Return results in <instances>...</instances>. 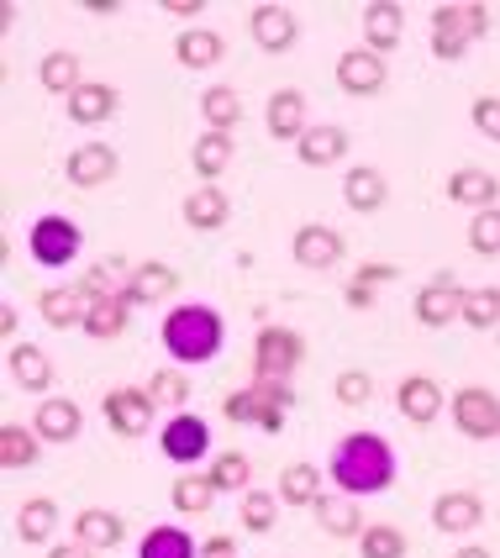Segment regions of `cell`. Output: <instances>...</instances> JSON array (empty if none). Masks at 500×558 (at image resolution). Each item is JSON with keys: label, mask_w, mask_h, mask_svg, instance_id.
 I'll return each instance as SVG.
<instances>
[{"label": "cell", "mask_w": 500, "mask_h": 558, "mask_svg": "<svg viewBox=\"0 0 500 558\" xmlns=\"http://www.w3.org/2000/svg\"><path fill=\"white\" fill-rule=\"evenodd\" d=\"M401 37H406V5L369 0V5H364V48H375L379 59H385L390 48H401Z\"/></svg>", "instance_id": "15"}, {"label": "cell", "mask_w": 500, "mask_h": 558, "mask_svg": "<svg viewBox=\"0 0 500 558\" xmlns=\"http://www.w3.org/2000/svg\"><path fill=\"white\" fill-rule=\"evenodd\" d=\"M16 532H22V543H32V548L53 543V532H59V506H53L48 496L27 500V506L16 511Z\"/></svg>", "instance_id": "36"}, {"label": "cell", "mask_w": 500, "mask_h": 558, "mask_svg": "<svg viewBox=\"0 0 500 558\" xmlns=\"http://www.w3.org/2000/svg\"><path fill=\"white\" fill-rule=\"evenodd\" d=\"M163 11H174V16H200V0H163Z\"/></svg>", "instance_id": "55"}, {"label": "cell", "mask_w": 500, "mask_h": 558, "mask_svg": "<svg viewBox=\"0 0 500 558\" xmlns=\"http://www.w3.org/2000/svg\"><path fill=\"white\" fill-rule=\"evenodd\" d=\"M248 32H253V43H258L264 53H290L295 37H301V22H295L290 5H253Z\"/></svg>", "instance_id": "13"}, {"label": "cell", "mask_w": 500, "mask_h": 558, "mask_svg": "<svg viewBox=\"0 0 500 558\" xmlns=\"http://www.w3.org/2000/svg\"><path fill=\"white\" fill-rule=\"evenodd\" d=\"M206 474L217 480V490H237V496H243V490H248V480H253V464L237 453V448H232V453H217Z\"/></svg>", "instance_id": "44"}, {"label": "cell", "mask_w": 500, "mask_h": 558, "mask_svg": "<svg viewBox=\"0 0 500 558\" xmlns=\"http://www.w3.org/2000/svg\"><path fill=\"white\" fill-rule=\"evenodd\" d=\"M32 427H37V437H42V442H74V437L85 433V411L69 401V396H48V401L37 405Z\"/></svg>", "instance_id": "17"}, {"label": "cell", "mask_w": 500, "mask_h": 558, "mask_svg": "<svg viewBox=\"0 0 500 558\" xmlns=\"http://www.w3.org/2000/svg\"><path fill=\"white\" fill-rule=\"evenodd\" d=\"M469 122L479 137H490V143H500V95H479L469 106Z\"/></svg>", "instance_id": "49"}, {"label": "cell", "mask_w": 500, "mask_h": 558, "mask_svg": "<svg viewBox=\"0 0 500 558\" xmlns=\"http://www.w3.org/2000/svg\"><path fill=\"white\" fill-rule=\"evenodd\" d=\"M232 154H237L232 132H200V143L190 148V163H195V174H200V180L211 185V180H221V174H227Z\"/></svg>", "instance_id": "34"}, {"label": "cell", "mask_w": 500, "mask_h": 558, "mask_svg": "<svg viewBox=\"0 0 500 558\" xmlns=\"http://www.w3.org/2000/svg\"><path fill=\"white\" fill-rule=\"evenodd\" d=\"M295 158L306 169H332L347 158V132L343 126H306V137L295 143Z\"/></svg>", "instance_id": "27"}, {"label": "cell", "mask_w": 500, "mask_h": 558, "mask_svg": "<svg viewBox=\"0 0 500 558\" xmlns=\"http://www.w3.org/2000/svg\"><path fill=\"white\" fill-rule=\"evenodd\" d=\"M69 185H80V190H100V185H111L117 180V169H122V158H117V148L111 143H80L74 154H69Z\"/></svg>", "instance_id": "12"}, {"label": "cell", "mask_w": 500, "mask_h": 558, "mask_svg": "<svg viewBox=\"0 0 500 558\" xmlns=\"http://www.w3.org/2000/svg\"><path fill=\"white\" fill-rule=\"evenodd\" d=\"M290 253H295V264L301 269H338L343 264V232L338 227H321V221H306V227H295V238H290Z\"/></svg>", "instance_id": "9"}, {"label": "cell", "mask_w": 500, "mask_h": 558, "mask_svg": "<svg viewBox=\"0 0 500 558\" xmlns=\"http://www.w3.org/2000/svg\"><path fill=\"white\" fill-rule=\"evenodd\" d=\"M37 459H42V437H37V427L5 422V427H0V469H32Z\"/></svg>", "instance_id": "35"}, {"label": "cell", "mask_w": 500, "mask_h": 558, "mask_svg": "<svg viewBox=\"0 0 500 558\" xmlns=\"http://www.w3.org/2000/svg\"><path fill=\"white\" fill-rule=\"evenodd\" d=\"M221 53H227V43L211 27H185L174 37V59L185 63V69H217Z\"/></svg>", "instance_id": "32"}, {"label": "cell", "mask_w": 500, "mask_h": 558, "mask_svg": "<svg viewBox=\"0 0 500 558\" xmlns=\"http://www.w3.org/2000/svg\"><path fill=\"white\" fill-rule=\"evenodd\" d=\"M264 126L275 143H301L306 137V95L301 90H275L269 95V111H264Z\"/></svg>", "instance_id": "18"}, {"label": "cell", "mask_w": 500, "mask_h": 558, "mask_svg": "<svg viewBox=\"0 0 500 558\" xmlns=\"http://www.w3.org/2000/svg\"><path fill=\"white\" fill-rule=\"evenodd\" d=\"M221 411H227V422H237V427H253V390H232V396L221 401Z\"/></svg>", "instance_id": "50"}, {"label": "cell", "mask_w": 500, "mask_h": 558, "mask_svg": "<svg viewBox=\"0 0 500 558\" xmlns=\"http://www.w3.org/2000/svg\"><path fill=\"white\" fill-rule=\"evenodd\" d=\"M85 295H80V284H53V290H42L37 295V316L53 327V332H69V327H80L85 322Z\"/></svg>", "instance_id": "28"}, {"label": "cell", "mask_w": 500, "mask_h": 558, "mask_svg": "<svg viewBox=\"0 0 500 558\" xmlns=\"http://www.w3.org/2000/svg\"><path fill=\"white\" fill-rule=\"evenodd\" d=\"M464 327L474 332H496L500 327V284H479L464 295Z\"/></svg>", "instance_id": "41"}, {"label": "cell", "mask_w": 500, "mask_h": 558, "mask_svg": "<svg viewBox=\"0 0 500 558\" xmlns=\"http://www.w3.org/2000/svg\"><path fill=\"white\" fill-rule=\"evenodd\" d=\"M385 80H390V69H385V59H379L375 48H347L343 59H338V85H343V95L369 100V95L385 90Z\"/></svg>", "instance_id": "11"}, {"label": "cell", "mask_w": 500, "mask_h": 558, "mask_svg": "<svg viewBox=\"0 0 500 558\" xmlns=\"http://www.w3.org/2000/svg\"><path fill=\"white\" fill-rule=\"evenodd\" d=\"M395 275H401L395 264H364V269H353V279L343 284L347 311H375L379 306V290H385Z\"/></svg>", "instance_id": "33"}, {"label": "cell", "mask_w": 500, "mask_h": 558, "mask_svg": "<svg viewBox=\"0 0 500 558\" xmlns=\"http://www.w3.org/2000/svg\"><path fill=\"white\" fill-rule=\"evenodd\" d=\"M126 322H132V301H126V295H106V301H90V306H85L80 332L95 342H111L126 332Z\"/></svg>", "instance_id": "30"}, {"label": "cell", "mask_w": 500, "mask_h": 558, "mask_svg": "<svg viewBox=\"0 0 500 558\" xmlns=\"http://www.w3.org/2000/svg\"><path fill=\"white\" fill-rule=\"evenodd\" d=\"M117 106H122L117 85L85 80L80 90L69 95V122H74V126H100V122H111V117H117Z\"/></svg>", "instance_id": "20"}, {"label": "cell", "mask_w": 500, "mask_h": 558, "mask_svg": "<svg viewBox=\"0 0 500 558\" xmlns=\"http://www.w3.org/2000/svg\"><path fill=\"white\" fill-rule=\"evenodd\" d=\"M469 248L479 253V258H496V253H500V206H490V211H474Z\"/></svg>", "instance_id": "45"}, {"label": "cell", "mask_w": 500, "mask_h": 558, "mask_svg": "<svg viewBox=\"0 0 500 558\" xmlns=\"http://www.w3.org/2000/svg\"><path fill=\"white\" fill-rule=\"evenodd\" d=\"M200 558H237V543H232V537H206V543H200Z\"/></svg>", "instance_id": "52"}, {"label": "cell", "mask_w": 500, "mask_h": 558, "mask_svg": "<svg viewBox=\"0 0 500 558\" xmlns=\"http://www.w3.org/2000/svg\"><path fill=\"white\" fill-rule=\"evenodd\" d=\"M332 396H338L343 405H369L375 379H369V369H343L338 374V385H332Z\"/></svg>", "instance_id": "48"}, {"label": "cell", "mask_w": 500, "mask_h": 558, "mask_svg": "<svg viewBox=\"0 0 500 558\" xmlns=\"http://www.w3.org/2000/svg\"><path fill=\"white\" fill-rule=\"evenodd\" d=\"M180 211H185V227H195V232H221L227 217H232V201L217 185H195Z\"/></svg>", "instance_id": "29"}, {"label": "cell", "mask_w": 500, "mask_h": 558, "mask_svg": "<svg viewBox=\"0 0 500 558\" xmlns=\"http://www.w3.org/2000/svg\"><path fill=\"white\" fill-rule=\"evenodd\" d=\"M117 269H126L122 258H106V264L85 269V279H80V295H85V301H106V295H122V290H117Z\"/></svg>", "instance_id": "47"}, {"label": "cell", "mask_w": 500, "mask_h": 558, "mask_svg": "<svg viewBox=\"0 0 500 558\" xmlns=\"http://www.w3.org/2000/svg\"><path fill=\"white\" fill-rule=\"evenodd\" d=\"M27 248H32V264H42V269H63V264H74V258H80V248H85V232H80L69 217L48 211V217L32 221Z\"/></svg>", "instance_id": "3"}, {"label": "cell", "mask_w": 500, "mask_h": 558, "mask_svg": "<svg viewBox=\"0 0 500 558\" xmlns=\"http://www.w3.org/2000/svg\"><path fill=\"white\" fill-rule=\"evenodd\" d=\"M312 511H316V522H321V532H327V537H338V543H358L364 527H369L353 496H321Z\"/></svg>", "instance_id": "24"}, {"label": "cell", "mask_w": 500, "mask_h": 558, "mask_svg": "<svg viewBox=\"0 0 500 558\" xmlns=\"http://www.w3.org/2000/svg\"><path fill=\"white\" fill-rule=\"evenodd\" d=\"M406 532L395 527V522H369L364 537H358V554L364 558H406Z\"/></svg>", "instance_id": "42"}, {"label": "cell", "mask_w": 500, "mask_h": 558, "mask_svg": "<svg viewBox=\"0 0 500 558\" xmlns=\"http://www.w3.org/2000/svg\"><path fill=\"white\" fill-rule=\"evenodd\" d=\"M126 537V522L117 511H106V506H85L80 517H74V543H85L95 554H106V548H122Z\"/></svg>", "instance_id": "25"}, {"label": "cell", "mask_w": 500, "mask_h": 558, "mask_svg": "<svg viewBox=\"0 0 500 558\" xmlns=\"http://www.w3.org/2000/svg\"><path fill=\"white\" fill-rule=\"evenodd\" d=\"M453 558H496V554H490V548H474V543H469V548H459Z\"/></svg>", "instance_id": "56"}, {"label": "cell", "mask_w": 500, "mask_h": 558, "mask_svg": "<svg viewBox=\"0 0 500 558\" xmlns=\"http://www.w3.org/2000/svg\"><path fill=\"white\" fill-rule=\"evenodd\" d=\"M48 558H95V548H85V543H53Z\"/></svg>", "instance_id": "53"}, {"label": "cell", "mask_w": 500, "mask_h": 558, "mask_svg": "<svg viewBox=\"0 0 500 558\" xmlns=\"http://www.w3.org/2000/svg\"><path fill=\"white\" fill-rule=\"evenodd\" d=\"M469 5H432V53L442 63H459L469 53Z\"/></svg>", "instance_id": "14"}, {"label": "cell", "mask_w": 500, "mask_h": 558, "mask_svg": "<svg viewBox=\"0 0 500 558\" xmlns=\"http://www.w3.org/2000/svg\"><path fill=\"white\" fill-rule=\"evenodd\" d=\"M180 290V269H169V264H137L132 269V279L122 284V295L132 301V306H158V301H169Z\"/></svg>", "instance_id": "19"}, {"label": "cell", "mask_w": 500, "mask_h": 558, "mask_svg": "<svg viewBox=\"0 0 500 558\" xmlns=\"http://www.w3.org/2000/svg\"><path fill=\"white\" fill-rule=\"evenodd\" d=\"M137 558H200V548L185 527H154L137 543Z\"/></svg>", "instance_id": "40"}, {"label": "cell", "mask_w": 500, "mask_h": 558, "mask_svg": "<svg viewBox=\"0 0 500 558\" xmlns=\"http://www.w3.org/2000/svg\"><path fill=\"white\" fill-rule=\"evenodd\" d=\"M448 201L469 206V211H490V206H500V180L490 169H453L448 174Z\"/></svg>", "instance_id": "22"}, {"label": "cell", "mask_w": 500, "mask_h": 558, "mask_svg": "<svg viewBox=\"0 0 500 558\" xmlns=\"http://www.w3.org/2000/svg\"><path fill=\"white\" fill-rule=\"evenodd\" d=\"M253 427H264V433H280L284 416H290V405H295V390H290V379H253Z\"/></svg>", "instance_id": "23"}, {"label": "cell", "mask_w": 500, "mask_h": 558, "mask_svg": "<svg viewBox=\"0 0 500 558\" xmlns=\"http://www.w3.org/2000/svg\"><path fill=\"white\" fill-rule=\"evenodd\" d=\"M200 117H206V132H232V126L243 122V95L232 90V85H211V90L200 95Z\"/></svg>", "instance_id": "37"}, {"label": "cell", "mask_w": 500, "mask_h": 558, "mask_svg": "<svg viewBox=\"0 0 500 558\" xmlns=\"http://www.w3.org/2000/svg\"><path fill=\"white\" fill-rule=\"evenodd\" d=\"M143 390L154 396V405H158V401H163V405H185V401H190L185 369H154V379H148Z\"/></svg>", "instance_id": "46"}, {"label": "cell", "mask_w": 500, "mask_h": 558, "mask_svg": "<svg viewBox=\"0 0 500 558\" xmlns=\"http://www.w3.org/2000/svg\"><path fill=\"white\" fill-rule=\"evenodd\" d=\"M217 480L211 474H185V480H174V511L180 517H206L211 506H217Z\"/></svg>", "instance_id": "39"}, {"label": "cell", "mask_w": 500, "mask_h": 558, "mask_svg": "<svg viewBox=\"0 0 500 558\" xmlns=\"http://www.w3.org/2000/svg\"><path fill=\"white\" fill-rule=\"evenodd\" d=\"M490 27H496V11L474 0V5H469V32H474V37H490Z\"/></svg>", "instance_id": "51"}, {"label": "cell", "mask_w": 500, "mask_h": 558, "mask_svg": "<svg viewBox=\"0 0 500 558\" xmlns=\"http://www.w3.org/2000/svg\"><path fill=\"white\" fill-rule=\"evenodd\" d=\"M464 284L453 279V269H438V275L427 279L422 290H416V322L422 327H453V322H464Z\"/></svg>", "instance_id": "7"}, {"label": "cell", "mask_w": 500, "mask_h": 558, "mask_svg": "<svg viewBox=\"0 0 500 558\" xmlns=\"http://www.w3.org/2000/svg\"><path fill=\"white\" fill-rule=\"evenodd\" d=\"M343 201H347V211H358V217H375V211H385V201H390V185H385V174H379V169L358 163V169H347Z\"/></svg>", "instance_id": "26"}, {"label": "cell", "mask_w": 500, "mask_h": 558, "mask_svg": "<svg viewBox=\"0 0 500 558\" xmlns=\"http://www.w3.org/2000/svg\"><path fill=\"white\" fill-rule=\"evenodd\" d=\"M158 338H163V353L174 359V369H195V364H211V359L221 353V342H227V322H221L217 306H206V301H185V306H174L169 316H163Z\"/></svg>", "instance_id": "2"}, {"label": "cell", "mask_w": 500, "mask_h": 558, "mask_svg": "<svg viewBox=\"0 0 500 558\" xmlns=\"http://www.w3.org/2000/svg\"><path fill=\"white\" fill-rule=\"evenodd\" d=\"M37 80H42V90H48V95H63V100H69V95L85 85V74H80V59H74V53H63V48L37 63Z\"/></svg>", "instance_id": "38"}, {"label": "cell", "mask_w": 500, "mask_h": 558, "mask_svg": "<svg viewBox=\"0 0 500 558\" xmlns=\"http://www.w3.org/2000/svg\"><path fill=\"white\" fill-rule=\"evenodd\" d=\"M280 506H290V511H301V506H316V500L327 496V474L316 464H290L280 474Z\"/></svg>", "instance_id": "31"}, {"label": "cell", "mask_w": 500, "mask_h": 558, "mask_svg": "<svg viewBox=\"0 0 500 558\" xmlns=\"http://www.w3.org/2000/svg\"><path fill=\"white\" fill-rule=\"evenodd\" d=\"M0 338H5V342L16 338V306H11V301L0 306Z\"/></svg>", "instance_id": "54"}, {"label": "cell", "mask_w": 500, "mask_h": 558, "mask_svg": "<svg viewBox=\"0 0 500 558\" xmlns=\"http://www.w3.org/2000/svg\"><path fill=\"white\" fill-rule=\"evenodd\" d=\"M485 522V500L474 496V490H442L432 500V527L448 532V537H464Z\"/></svg>", "instance_id": "16"}, {"label": "cell", "mask_w": 500, "mask_h": 558, "mask_svg": "<svg viewBox=\"0 0 500 558\" xmlns=\"http://www.w3.org/2000/svg\"><path fill=\"white\" fill-rule=\"evenodd\" d=\"M442 405H448V396H442V385L432 374H406L401 390H395V411L406 416L411 427H432L442 416Z\"/></svg>", "instance_id": "10"}, {"label": "cell", "mask_w": 500, "mask_h": 558, "mask_svg": "<svg viewBox=\"0 0 500 558\" xmlns=\"http://www.w3.org/2000/svg\"><path fill=\"white\" fill-rule=\"evenodd\" d=\"M100 411H106V422H111L117 437H143L154 427V396L137 390V385H117V390L100 401Z\"/></svg>", "instance_id": "8"}, {"label": "cell", "mask_w": 500, "mask_h": 558, "mask_svg": "<svg viewBox=\"0 0 500 558\" xmlns=\"http://www.w3.org/2000/svg\"><path fill=\"white\" fill-rule=\"evenodd\" d=\"M453 427L474 442H496L500 437V396L490 385H464L453 390Z\"/></svg>", "instance_id": "6"}, {"label": "cell", "mask_w": 500, "mask_h": 558, "mask_svg": "<svg viewBox=\"0 0 500 558\" xmlns=\"http://www.w3.org/2000/svg\"><path fill=\"white\" fill-rule=\"evenodd\" d=\"M280 522V496H269V490H243V527L253 537H264V532H275Z\"/></svg>", "instance_id": "43"}, {"label": "cell", "mask_w": 500, "mask_h": 558, "mask_svg": "<svg viewBox=\"0 0 500 558\" xmlns=\"http://www.w3.org/2000/svg\"><path fill=\"white\" fill-rule=\"evenodd\" d=\"M158 448H163V459L169 464H200L206 453H211V422L206 416H195V411H180V416H169L163 427H158Z\"/></svg>", "instance_id": "5"}, {"label": "cell", "mask_w": 500, "mask_h": 558, "mask_svg": "<svg viewBox=\"0 0 500 558\" xmlns=\"http://www.w3.org/2000/svg\"><path fill=\"white\" fill-rule=\"evenodd\" d=\"M306 364V338L295 327H264L253 338V379H290Z\"/></svg>", "instance_id": "4"}, {"label": "cell", "mask_w": 500, "mask_h": 558, "mask_svg": "<svg viewBox=\"0 0 500 558\" xmlns=\"http://www.w3.org/2000/svg\"><path fill=\"white\" fill-rule=\"evenodd\" d=\"M5 364H11V379H16L22 390H32V396H48V390H53V359H48L37 342H11Z\"/></svg>", "instance_id": "21"}, {"label": "cell", "mask_w": 500, "mask_h": 558, "mask_svg": "<svg viewBox=\"0 0 500 558\" xmlns=\"http://www.w3.org/2000/svg\"><path fill=\"white\" fill-rule=\"evenodd\" d=\"M327 480L353 500L385 496L395 485V448L379 433H347L332 453V464H327Z\"/></svg>", "instance_id": "1"}]
</instances>
